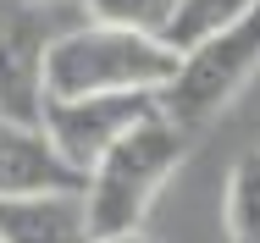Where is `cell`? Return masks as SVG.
<instances>
[{
    "label": "cell",
    "mask_w": 260,
    "mask_h": 243,
    "mask_svg": "<svg viewBox=\"0 0 260 243\" xmlns=\"http://www.w3.org/2000/svg\"><path fill=\"white\" fill-rule=\"evenodd\" d=\"M194 149V133H183L177 122L160 116V105L116 144L94 160V171L83 177V210H89V232L116 238V232H144V216L160 199V188L183 171Z\"/></svg>",
    "instance_id": "1"
},
{
    "label": "cell",
    "mask_w": 260,
    "mask_h": 243,
    "mask_svg": "<svg viewBox=\"0 0 260 243\" xmlns=\"http://www.w3.org/2000/svg\"><path fill=\"white\" fill-rule=\"evenodd\" d=\"M177 72V50L150 33L122 28H61L45 50V99H89V94H160Z\"/></svg>",
    "instance_id": "2"
},
{
    "label": "cell",
    "mask_w": 260,
    "mask_h": 243,
    "mask_svg": "<svg viewBox=\"0 0 260 243\" xmlns=\"http://www.w3.org/2000/svg\"><path fill=\"white\" fill-rule=\"evenodd\" d=\"M255 72H260V6L249 17H238L233 28L200 39L194 50H183L177 72L155 94V105H160V116L177 122L183 133H200L255 83Z\"/></svg>",
    "instance_id": "3"
},
{
    "label": "cell",
    "mask_w": 260,
    "mask_h": 243,
    "mask_svg": "<svg viewBox=\"0 0 260 243\" xmlns=\"http://www.w3.org/2000/svg\"><path fill=\"white\" fill-rule=\"evenodd\" d=\"M155 111V94H89V99H45V138L61 149V160L89 177L94 160L116 144L122 133H133L144 116Z\"/></svg>",
    "instance_id": "4"
},
{
    "label": "cell",
    "mask_w": 260,
    "mask_h": 243,
    "mask_svg": "<svg viewBox=\"0 0 260 243\" xmlns=\"http://www.w3.org/2000/svg\"><path fill=\"white\" fill-rule=\"evenodd\" d=\"M61 28H50V6L0 0V116L39 122L45 116V50Z\"/></svg>",
    "instance_id": "5"
},
{
    "label": "cell",
    "mask_w": 260,
    "mask_h": 243,
    "mask_svg": "<svg viewBox=\"0 0 260 243\" xmlns=\"http://www.w3.org/2000/svg\"><path fill=\"white\" fill-rule=\"evenodd\" d=\"M61 188H83V177L61 160V149L45 138V127L0 116V199L61 194Z\"/></svg>",
    "instance_id": "6"
},
{
    "label": "cell",
    "mask_w": 260,
    "mask_h": 243,
    "mask_svg": "<svg viewBox=\"0 0 260 243\" xmlns=\"http://www.w3.org/2000/svg\"><path fill=\"white\" fill-rule=\"evenodd\" d=\"M0 243H94L83 188L0 199Z\"/></svg>",
    "instance_id": "7"
},
{
    "label": "cell",
    "mask_w": 260,
    "mask_h": 243,
    "mask_svg": "<svg viewBox=\"0 0 260 243\" xmlns=\"http://www.w3.org/2000/svg\"><path fill=\"white\" fill-rule=\"evenodd\" d=\"M260 0H172V17H166V45L177 50H194L200 39H210V33H221V28H233L238 17H249Z\"/></svg>",
    "instance_id": "8"
},
{
    "label": "cell",
    "mask_w": 260,
    "mask_h": 243,
    "mask_svg": "<svg viewBox=\"0 0 260 243\" xmlns=\"http://www.w3.org/2000/svg\"><path fill=\"white\" fill-rule=\"evenodd\" d=\"M221 232H227V243H260V149H244L227 171Z\"/></svg>",
    "instance_id": "9"
},
{
    "label": "cell",
    "mask_w": 260,
    "mask_h": 243,
    "mask_svg": "<svg viewBox=\"0 0 260 243\" xmlns=\"http://www.w3.org/2000/svg\"><path fill=\"white\" fill-rule=\"evenodd\" d=\"M89 22L100 28H122V33H166V17H172V0H83Z\"/></svg>",
    "instance_id": "10"
},
{
    "label": "cell",
    "mask_w": 260,
    "mask_h": 243,
    "mask_svg": "<svg viewBox=\"0 0 260 243\" xmlns=\"http://www.w3.org/2000/svg\"><path fill=\"white\" fill-rule=\"evenodd\" d=\"M94 243H155L150 232H116V238H94Z\"/></svg>",
    "instance_id": "11"
},
{
    "label": "cell",
    "mask_w": 260,
    "mask_h": 243,
    "mask_svg": "<svg viewBox=\"0 0 260 243\" xmlns=\"http://www.w3.org/2000/svg\"><path fill=\"white\" fill-rule=\"evenodd\" d=\"M39 6H55V0H39Z\"/></svg>",
    "instance_id": "12"
}]
</instances>
